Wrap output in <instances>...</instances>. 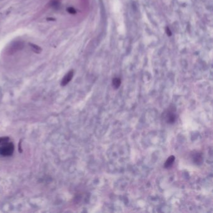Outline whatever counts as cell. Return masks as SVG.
<instances>
[{"instance_id": "1", "label": "cell", "mask_w": 213, "mask_h": 213, "mask_svg": "<svg viewBox=\"0 0 213 213\" xmlns=\"http://www.w3.org/2000/svg\"><path fill=\"white\" fill-rule=\"evenodd\" d=\"M14 151V146L12 142L9 141L8 137L0 138V155L3 157H9L13 155Z\"/></svg>"}, {"instance_id": "2", "label": "cell", "mask_w": 213, "mask_h": 213, "mask_svg": "<svg viewBox=\"0 0 213 213\" xmlns=\"http://www.w3.org/2000/svg\"><path fill=\"white\" fill-rule=\"evenodd\" d=\"M163 118L165 121L169 124H173L177 119L176 109L173 105H171L164 111L163 115Z\"/></svg>"}, {"instance_id": "3", "label": "cell", "mask_w": 213, "mask_h": 213, "mask_svg": "<svg viewBox=\"0 0 213 213\" xmlns=\"http://www.w3.org/2000/svg\"><path fill=\"white\" fill-rule=\"evenodd\" d=\"M191 158L192 162L196 165H201L203 163V156L201 152L198 151H194L191 154Z\"/></svg>"}, {"instance_id": "4", "label": "cell", "mask_w": 213, "mask_h": 213, "mask_svg": "<svg viewBox=\"0 0 213 213\" xmlns=\"http://www.w3.org/2000/svg\"><path fill=\"white\" fill-rule=\"evenodd\" d=\"M74 76V71L73 70H71L70 71L67 73L64 76L63 78H62V81H61V86H65L66 85H67L71 81V80L72 79Z\"/></svg>"}, {"instance_id": "5", "label": "cell", "mask_w": 213, "mask_h": 213, "mask_svg": "<svg viewBox=\"0 0 213 213\" xmlns=\"http://www.w3.org/2000/svg\"><path fill=\"white\" fill-rule=\"evenodd\" d=\"M23 47V45L21 42H16L13 43V45L10 47L9 50V52L10 53H13L18 51V50H21V48Z\"/></svg>"}, {"instance_id": "6", "label": "cell", "mask_w": 213, "mask_h": 213, "mask_svg": "<svg viewBox=\"0 0 213 213\" xmlns=\"http://www.w3.org/2000/svg\"><path fill=\"white\" fill-rule=\"evenodd\" d=\"M174 161H175V157H174V156H169L167 159L166 161L165 162V164H164V167H165L166 168H169L170 167H171Z\"/></svg>"}, {"instance_id": "7", "label": "cell", "mask_w": 213, "mask_h": 213, "mask_svg": "<svg viewBox=\"0 0 213 213\" xmlns=\"http://www.w3.org/2000/svg\"><path fill=\"white\" fill-rule=\"evenodd\" d=\"M121 84V80L119 77H114L112 81V85L114 89H118Z\"/></svg>"}, {"instance_id": "8", "label": "cell", "mask_w": 213, "mask_h": 213, "mask_svg": "<svg viewBox=\"0 0 213 213\" xmlns=\"http://www.w3.org/2000/svg\"><path fill=\"white\" fill-rule=\"evenodd\" d=\"M31 47H32V48H33V50L34 51H35L36 53H38V52H40L41 51V48L40 47H39V46H36V45H32Z\"/></svg>"}, {"instance_id": "9", "label": "cell", "mask_w": 213, "mask_h": 213, "mask_svg": "<svg viewBox=\"0 0 213 213\" xmlns=\"http://www.w3.org/2000/svg\"><path fill=\"white\" fill-rule=\"evenodd\" d=\"M67 10L71 14H75L76 13V9L73 7H69L68 8H67Z\"/></svg>"}]
</instances>
